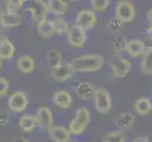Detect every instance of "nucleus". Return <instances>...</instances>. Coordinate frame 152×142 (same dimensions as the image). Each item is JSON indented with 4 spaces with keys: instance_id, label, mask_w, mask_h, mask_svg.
Segmentation results:
<instances>
[{
    "instance_id": "nucleus-1",
    "label": "nucleus",
    "mask_w": 152,
    "mask_h": 142,
    "mask_svg": "<svg viewBox=\"0 0 152 142\" xmlns=\"http://www.w3.org/2000/svg\"><path fill=\"white\" fill-rule=\"evenodd\" d=\"M104 64V57L101 54H86L72 60L69 63L74 73H92L102 68Z\"/></svg>"
},
{
    "instance_id": "nucleus-2",
    "label": "nucleus",
    "mask_w": 152,
    "mask_h": 142,
    "mask_svg": "<svg viewBox=\"0 0 152 142\" xmlns=\"http://www.w3.org/2000/svg\"><path fill=\"white\" fill-rule=\"evenodd\" d=\"M90 121V112L87 107L81 106L75 112V116L70 120L69 130L70 134L76 135H82Z\"/></svg>"
},
{
    "instance_id": "nucleus-3",
    "label": "nucleus",
    "mask_w": 152,
    "mask_h": 142,
    "mask_svg": "<svg viewBox=\"0 0 152 142\" xmlns=\"http://www.w3.org/2000/svg\"><path fill=\"white\" fill-rule=\"evenodd\" d=\"M94 108L98 113L107 115L109 113L112 106L111 96L108 90L103 87H99L96 89V92L93 97Z\"/></svg>"
},
{
    "instance_id": "nucleus-4",
    "label": "nucleus",
    "mask_w": 152,
    "mask_h": 142,
    "mask_svg": "<svg viewBox=\"0 0 152 142\" xmlns=\"http://www.w3.org/2000/svg\"><path fill=\"white\" fill-rule=\"evenodd\" d=\"M114 15H115V19L122 23L132 22L135 17V8L130 1H126V0L119 1L115 6Z\"/></svg>"
},
{
    "instance_id": "nucleus-5",
    "label": "nucleus",
    "mask_w": 152,
    "mask_h": 142,
    "mask_svg": "<svg viewBox=\"0 0 152 142\" xmlns=\"http://www.w3.org/2000/svg\"><path fill=\"white\" fill-rule=\"evenodd\" d=\"M110 66L114 75L120 79L126 77L132 69V64L130 62L116 53L111 56Z\"/></svg>"
},
{
    "instance_id": "nucleus-6",
    "label": "nucleus",
    "mask_w": 152,
    "mask_h": 142,
    "mask_svg": "<svg viewBox=\"0 0 152 142\" xmlns=\"http://www.w3.org/2000/svg\"><path fill=\"white\" fill-rule=\"evenodd\" d=\"M66 35H68L69 44L73 47H82L87 41L86 30L76 24L69 26Z\"/></svg>"
},
{
    "instance_id": "nucleus-7",
    "label": "nucleus",
    "mask_w": 152,
    "mask_h": 142,
    "mask_svg": "<svg viewBox=\"0 0 152 142\" xmlns=\"http://www.w3.org/2000/svg\"><path fill=\"white\" fill-rule=\"evenodd\" d=\"M97 22V16L91 9H81L75 17V24L85 30L92 28Z\"/></svg>"
},
{
    "instance_id": "nucleus-8",
    "label": "nucleus",
    "mask_w": 152,
    "mask_h": 142,
    "mask_svg": "<svg viewBox=\"0 0 152 142\" xmlns=\"http://www.w3.org/2000/svg\"><path fill=\"white\" fill-rule=\"evenodd\" d=\"M34 117L37 126L47 131L53 124V113L50 110V108L47 106H41L38 108Z\"/></svg>"
},
{
    "instance_id": "nucleus-9",
    "label": "nucleus",
    "mask_w": 152,
    "mask_h": 142,
    "mask_svg": "<svg viewBox=\"0 0 152 142\" xmlns=\"http://www.w3.org/2000/svg\"><path fill=\"white\" fill-rule=\"evenodd\" d=\"M28 98L25 93L21 91H16L11 95V97L9 98L8 105L10 110L15 113H21L26 110L28 106Z\"/></svg>"
},
{
    "instance_id": "nucleus-10",
    "label": "nucleus",
    "mask_w": 152,
    "mask_h": 142,
    "mask_svg": "<svg viewBox=\"0 0 152 142\" xmlns=\"http://www.w3.org/2000/svg\"><path fill=\"white\" fill-rule=\"evenodd\" d=\"M49 136L53 142H70V132L62 125H52L49 130Z\"/></svg>"
},
{
    "instance_id": "nucleus-11",
    "label": "nucleus",
    "mask_w": 152,
    "mask_h": 142,
    "mask_svg": "<svg viewBox=\"0 0 152 142\" xmlns=\"http://www.w3.org/2000/svg\"><path fill=\"white\" fill-rule=\"evenodd\" d=\"M96 87L95 85L88 82H81L75 86V94L78 99L82 101H89L93 99L95 92H96Z\"/></svg>"
},
{
    "instance_id": "nucleus-12",
    "label": "nucleus",
    "mask_w": 152,
    "mask_h": 142,
    "mask_svg": "<svg viewBox=\"0 0 152 142\" xmlns=\"http://www.w3.org/2000/svg\"><path fill=\"white\" fill-rule=\"evenodd\" d=\"M28 11L31 12L33 20L38 22L47 18V14L49 12L47 2L41 1V0L33 1L31 6L28 8Z\"/></svg>"
},
{
    "instance_id": "nucleus-13",
    "label": "nucleus",
    "mask_w": 152,
    "mask_h": 142,
    "mask_svg": "<svg viewBox=\"0 0 152 142\" xmlns=\"http://www.w3.org/2000/svg\"><path fill=\"white\" fill-rule=\"evenodd\" d=\"M145 49H146V46L145 44V42H142V40L133 39L130 41H126V51L131 58L135 59L138 58V57L142 56Z\"/></svg>"
},
{
    "instance_id": "nucleus-14",
    "label": "nucleus",
    "mask_w": 152,
    "mask_h": 142,
    "mask_svg": "<svg viewBox=\"0 0 152 142\" xmlns=\"http://www.w3.org/2000/svg\"><path fill=\"white\" fill-rule=\"evenodd\" d=\"M52 101L57 107L61 109H68L72 103V97L66 90H58L52 96Z\"/></svg>"
},
{
    "instance_id": "nucleus-15",
    "label": "nucleus",
    "mask_w": 152,
    "mask_h": 142,
    "mask_svg": "<svg viewBox=\"0 0 152 142\" xmlns=\"http://www.w3.org/2000/svg\"><path fill=\"white\" fill-rule=\"evenodd\" d=\"M74 72L70 67L69 63L63 64L60 67L51 70V77L55 80L57 83H65L72 77Z\"/></svg>"
},
{
    "instance_id": "nucleus-16",
    "label": "nucleus",
    "mask_w": 152,
    "mask_h": 142,
    "mask_svg": "<svg viewBox=\"0 0 152 142\" xmlns=\"http://www.w3.org/2000/svg\"><path fill=\"white\" fill-rule=\"evenodd\" d=\"M22 22V17L19 13L3 12L0 14V24L1 26L7 28L18 27Z\"/></svg>"
},
{
    "instance_id": "nucleus-17",
    "label": "nucleus",
    "mask_w": 152,
    "mask_h": 142,
    "mask_svg": "<svg viewBox=\"0 0 152 142\" xmlns=\"http://www.w3.org/2000/svg\"><path fill=\"white\" fill-rule=\"evenodd\" d=\"M135 122V117L129 112L119 114L115 118V125L119 131H127L133 126Z\"/></svg>"
},
{
    "instance_id": "nucleus-18",
    "label": "nucleus",
    "mask_w": 152,
    "mask_h": 142,
    "mask_svg": "<svg viewBox=\"0 0 152 142\" xmlns=\"http://www.w3.org/2000/svg\"><path fill=\"white\" fill-rule=\"evenodd\" d=\"M17 68L24 74H30L35 69V61L31 55H22L17 59Z\"/></svg>"
},
{
    "instance_id": "nucleus-19",
    "label": "nucleus",
    "mask_w": 152,
    "mask_h": 142,
    "mask_svg": "<svg viewBox=\"0 0 152 142\" xmlns=\"http://www.w3.org/2000/svg\"><path fill=\"white\" fill-rule=\"evenodd\" d=\"M133 109H134L137 115L142 117L146 116L150 114L152 111V102L146 97H141L135 101L134 105H133Z\"/></svg>"
},
{
    "instance_id": "nucleus-20",
    "label": "nucleus",
    "mask_w": 152,
    "mask_h": 142,
    "mask_svg": "<svg viewBox=\"0 0 152 142\" xmlns=\"http://www.w3.org/2000/svg\"><path fill=\"white\" fill-rule=\"evenodd\" d=\"M47 5L49 12L58 16L66 13L69 9V3L64 0H50L47 2Z\"/></svg>"
},
{
    "instance_id": "nucleus-21",
    "label": "nucleus",
    "mask_w": 152,
    "mask_h": 142,
    "mask_svg": "<svg viewBox=\"0 0 152 142\" xmlns=\"http://www.w3.org/2000/svg\"><path fill=\"white\" fill-rule=\"evenodd\" d=\"M140 69L145 75H152V46H146L145 53L142 56Z\"/></svg>"
},
{
    "instance_id": "nucleus-22",
    "label": "nucleus",
    "mask_w": 152,
    "mask_h": 142,
    "mask_svg": "<svg viewBox=\"0 0 152 142\" xmlns=\"http://www.w3.org/2000/svg\"><path fill=\"white\" fill-rule=\"evenodd\" d=\"M37 31L38 34L43 38H50L54 33L53 25H52V21L50 20L49 18H45L43 20L38 22L37 25Z\"/></svg>"
},
{
    "instance_id": "nucleus-23",
    "label": "nucleus",
    "mask_w": 152,
    "mask_h": 142,
    "mask_svg": "<svg viewBox=\"0 0 152 142\" xmlns=\"http://www.w3.org/2000/svg\"><path fill=\"white\" fill-rule=\"evenodd\" d=\"M18 124L20 129L25 133H31L37 126L35 117L31 115H28V114L20 117Z\"/></svg>"
},
{
    "instance_id": "nucleus-24",
    "label": "nucleus",
    "mask_w": 152,
    "mask_h": 142,
    "mask_svg": "<svg viewBox=\"0 0 152 142\" xmlns=\"http://www.w3.org/2000/svg\"><path fill=\"white\" fill-rule=\"evenodd\" d=\"M46 59L48 62V64L50 67V70L58 68L63 64V57H62V53L59 50L56 49L50 50L47 53Z\"/></svg>"
},
{
    "instance_id": "nucleus-25",
    "label": "nucleus",
    "mask_w": 152,
    "mask_h": 142,
    "mask_svg": "<svg viewBox=\"0 0 152 142\" xmlns=\"http://www.w3.org/2000/svg\"><path fill=\"white\" fill-rule=\"evenodd\" d=\"M15 53V46L8 39H2L0 41V58L12 59Z\"/></svg>"
},
{
    "instance_id": "nucleus-26",
    "label": "nucleus",
    "mask_w": 152,
    "mask_h": 142,
    "mask_svg": "<svg viewBox=\"0 0 152 142\" xmlns=\"http://www.w3.org/2000/svg\"><path fill=\"white\" fill-rule=\"evenodd\" d=\"M52 25H53L55 34L62 35V34H65V33H68L69 28V24L62 17L55 18L54 20L52 21Z\"/></svg>"
},
{
    "instance_id": "nucleus-27",
    "label": "nucleus",
    "mask_w": 152,
    "mask_h": 142,
    "mask_svg": "<svg viewBox=\"0 0 152 142\" xmlns=\"http://www.w3.org/2000/svg\"><path fill=\"white\" fill-rule=\"evenodd\" d=\"M126 137L121 131H110L103 136L102 142H125Z\"/></svg>"
},
{
    "instance_id": "nucleus-28",
    "label": "nucleus",
    "mask_w": 152,
    "mask_h": 142,
    "mask_svg": "<svg viewBox=\"0 0 152 142\" xmlns=\"http://www.w3.org/2000/svg\"><path fill=\"white\" fill-rule=\"evenodd\" d=\"M110 1L109 0H91L90 7L93 12H103L108 8Z\"/></svg>"
},
{
    "instance_id": "nucleus-29",
    "label": "nucleus",
    "mask_w": 152,
    "mask_h": 142,
    "mask_svg": "<svg viewBox=\"0 0 152 142\" xmlns=\"http://www.w3.org/2000/svg\"><path fill=\"white\" fill-rule=\"evenodd\" d=\"M24 4H25V1L23 0H9L6 2L7 12L18 13V12L23 8Z\"/></svg>"
},
{
    "instance_id": "nucleus-30",
    "label": "nucleus",
    "mask_w": 152,
    "mask_h": 142,
    "mask_svg": "<svg viewBox=\"0 0 152 142\" xmlns=\"http://www.w3.org/2000/svg\"><path fill=\"white\" fill-rule=\"evenodd\" d=\"M126 41L124 40L123 38L121 37L116 38V39L113 41V44H112V46L114 49L113 50H115L116 54H119L121 51L126 50Z\"/></svg>"
},
{
    "instance_id": "nucleus-31",
    "label": "nucleus",
    "mask_w": 152,
    "mask_h": 142,
    "mask_svg": "<svg viewBox=\"0 0 152 142\" xmlns=\"http://www.w3.org/2000/svg\"><path fill=\"white\" fill-rule=\"evenodd\" d=\"M10 89V83L5 78L0 77V97L6 96Z\"/></svg>"
},
{
    "instance_id": "nucleus-32",
    "label": "nucleus",
    "mask_w": 152,
    "mask_h": 142,
    "mask_svg": "<svg viewBox=\"0 0 152 142\" xmlns=\"http://www.w3.org/2000/svg\"><path fill=\"white\" fill-rule=\"evenodd\" d=\"M123 25H124V23L114 18L111 21L108 22V28L112 31H119L123 28Z\"/></svg>"
},
{
    "instance_id": "nucleus-33",
    "label": "nucleus",
    "mask_w": 152,
    "mask_h": 142,
    "mask_svg": "<svg viewBox=\"0 0 152 142\" xmlns=\"http://www.w3.org/2000/svg\"><path fill=\"white\" fill-rule=\"evenodd\" d=\"M132 142H148V139H147V137L140 136V137H137L135 139H133Z\"/></svg>"
},
{
    "instance_id": "nucleus-34",
    "label": "nucleus",
    "mask_w": 152,
    "mask_h": 142,
    "mask_svg": "<svg viewBox=\"0 0 152 142\" xmlns=\"http://www.w3.org/2000/svg\"><path fill=\"white\" fill-rule=\"evenodd\" d=\"M14 142H30V140H28V138H26V137L19 136L16 139H14Z\"/></svg>"
},
{
    "instance_id": "nucleus-35",
    "label": "nucleus",
    "mask_w": 152,
    "mask_h": 142,
    "mask_svg": "<svg viewBox=\"0 0 152 142\" xmlns=\"http://www.w3.org/2000/svg\"><path fill=\"white\" fill-rule=\"evenodd\" d=\"M146 17H147V20L149 21L150 25H152V8L149 9L148 12H147V15H146Z\"/></svg>"
},
{
    "instance_id": "nucleus-36",
    "label": "nucleus",
    "mask_w": 152,
    "mask_h": 142,
    "mask_svg": "<svg viewBox=\"0 0 152 142\" xmlns=\"http://www.w3.org/2000/svg\"><path fill=\"white\" fill-rule=\"evenodd\" d=\"M147 34H148L149 40L152 41V25H150V27L148 28V30H147Z\"/></svg>"
},
{
    "instance_id": "nucleus-37",
    "label": "nucleus",
    "mask_w": 152,
    "mask_h": 142,
    "mask_svg": "<svg viewBox=\"0 0 152 142\" xmlns=\"http://www.w3.org/2000/svg\"><path fill=\"white\" fill-rule=\"evenodd\" d=\"M1 65H2V59L0 58V68H1Z\"/></svg>"
},
{
    "instance_id": "nucleus-38",
    "label": "nucleus",
    "mask_w": 152,
    "mask_h": 142,
    "mask_svg": "<svg viewBox=\"0 0 152 142\" xmlns=\"http://www.w3.org/2000/svg\"><path fill=\"white\" fill-rule=\"evenodd\" d=\"M2 40V37H1V30H0V41Z\"/></svg>"
},
{
    "instance_id": "nucleus-39",
    "label": "nucleus",
    "mask_w": 152,
    "mask_h": 142,
    "mask_svg": "<svg viewBox=\"0 0 152 142\" xmlns=\"http://www.w3.org/2000/svg\"><path fill=\"white\" fill-rule=\"evenodd\" d=\"M151 92H152V86H151Z\"/></svg>"
},
{
    "instance_id": "nucleus-40",
    "label": "nucleus",
    "mask_w": 152,
    "mask_h": 142,
    "mask_svg": "<svg viewBox=\"0 0 152 142\" xmlns=\"http://www.w3.org/2000/svg\"><path fill=\"white\" fill-rule=\"evenodd\" d=\"M70 142H71V141H70ZM72 142H75V141H72Z\"/></svg>"
}]
</instances>
